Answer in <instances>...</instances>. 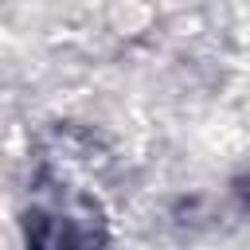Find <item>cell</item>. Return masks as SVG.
Wrapping results in <instances>:
<instances>
[{
    "mask_svg": "<svg viewBox=\"0 0 250 250\" xmlns=\"http://www.w3.org/2000/svg\"><path fill=\"white\" fill-rule=\"evenodd\" d=\"M23 250H105V215L98 199L43 164L23 211Z\"/></svg>",
    "mask_w": 250,
    "mask_h": 250,
    "instance_id": "1",
    "label": "cell"
}]
</instances>
